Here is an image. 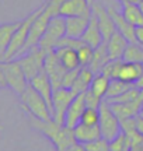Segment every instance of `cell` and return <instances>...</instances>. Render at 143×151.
Masks as SVG:
<instances>
[{
	"label": "cell",
	"instance_id": "ffe728a7",
	"mask_svg": "<svg viewBox=\"0 0 143 151\" xmlns=\"http://www.w3.org/2000/svg\"><path fill=\"white\" fill-rule=\"evenodd\" d=\"M73 133H74V139H76L77 143H82V144H87L90 141H94L97 139H101V130H100V126H88V124L84 123H79L73 129Z\"/></svg>",
	"mask_w": 143,
	"mask_h": 151
},
{
	"label": "cell",
	"instance_id": "bcb514c9",
	"mask_svg": "<svg viewBox=\"0 0 143 151\" xmlns=\"http://www.w3.org/2000/svg\"><path fill=\"white\" fill-rule=\"evenodd\" d=\"M88 1H90V4H91V3H93V0H88Z\"/></svg>",
	"mask_w": 143,
	"mask_h": 151
},
{
	"label": "cell",
	"instance_id": "4316f807",
	"mask_svg": "<svg viewBox=\"0 0 143 151\" xmlns=\"http://www.w3.org/2000/svg\"><path fill=\"white\" fill-rule=\"evenodd\" d=\"M110 78L104 76L103 73H98V74L94 76L93 81H91V86H90V91L94 92L97 97L103 98L104 99L105 95H107V91H108V87H110Z\"/></svg>",
	"mask_w": 143,
	"mask_h": 151
},
{
	"label": "cell",
	"instance_id": "7402d4cb",
	"mask_svg": "<svg viewBox=\"0 0 143 151\" xmlns=\"http://www.w3.org/2000/svg\"><path fill=\"white\" fill-rule=\"evenodd\" d=\"M110 55H108V49H107V42H103L100 46L94 48L93 52V59L88 63V69L93 71L94 74H98L103 71L104 66L110 62Z\"/></svg>",
	"mask_w": 143,
	"mask_h": 151
},
{
	"label": "cell",
	"instance_id": "b9f144b4",
	"mask_svg": "<svg viewBox=\"0 0 143 151\" xmlns=\"http://www.w3.org/2000/svg\"><path fill=\"white\" fill-rule=\"evenodd\" d=\"M135 87H138L139 90H143V74H142V77H140V78L135 83Z\"/></svg>",
	"mask_w": 143,
	"mask_h": 151
},
{
	"label": "cell",
	"instance_id": "836d02e7",
	"mask_svg": "<svg viewBox=\"0 0 143 151\" xmlns=\"http://www.w3.org/2000/svg\"><path fill=\"white\" fill-rule=\"evenodd\" d=\"M87 151H111L110 150V140H107L104 137L97 139L94 141H90L87 144H84Z\"/></svg>",
	"mask_w": 143,
	"mask_h": 151
},
{
	"label": "cell",
	"instance_id": "d4e9b609",
	"mask_svg": "<svg viewBox=\"0 0 143 151\" xmlns=\"http://www.w3.org/2000/svg\"><path fill=\"white\" fill-rule=\"evenodd\" d=\"M94 73L87 66L84 67H80L79 70V74H77L76 80H74V84L72 86V90L76 92V94H82V92H86L91 86V81L94 78Z\"/></svg>",
	"mask_w": 143,
	"mask_h": 151
},
{
	"label": "cell",
	"instance_id": "5b68a950",
	"mask_svg": "<svg viewBox=\"0 0 143 151\" xmlns=\"http://www.w3.org/2000/svg\"><path fill=\"white\" fill-rule=\"evenodd\" d=\"M101 136L107 140H112L121 133V120L112 111L111 105L105 99L100 105V122H98Z\"/></svg>",
	"mask_w": 143,
	"mask_h": 151
},
{
	"label": "cell",
	"instance_id": "60d3db41",
	"mask_svg": "<svg viewBox=\"0 0 143 151\" xmlns=\"http://www.w3.org/2000/svg\"><path fill=\"white\" fill-rule=\"evenodd\" d=\"M0 84L3 87H6V78H4V73L1 70V67H0Z\"/></svg>",
	"mask_w": 143,
	"mask_h": 151
},
{
	"label": "cell",
	"instance_id": "e575fe53",
	"mask_svg": "<svg viewBox=\"0 0 143 151\" xmlns=\"http://www.w3.org/2000/svg\"><path fill=\"white\" fill-rule=\"evenodd\" d=\"M84 98H86V105H87L88 108H100V105L103 102V98L97 97L90 90H87V91L84 92Z\"/></svg>",
	"mask_w": 143,
	"mask_h": 151
},
{
	"label": "cell",
	"instance_id": "f1b7e54d",
	"mask_svg": "<svg viewBox=\"0 0 143 151\" xmlns=\"http://www.w3.org/2000/svg\"><path fill=\"white\" fill-rule=\"evenodd\" d=\"M125 62H139L143 63V45L140 43H129L122 56Z\"/></svg>",
	"mask_w": 143,
	"mask_h": 151
},
{
	"label": "cell",
	"instance_id": "603a6c76",
	"mask_svg": "<svg viewBox=\"0 0 143 151\" xmlns=\"http://www.w3.org/2000/svg\"><path fill=\"white\" fill-rule=\"evenodd\" d=\"M55 52L66 70H74V69L82 67L76 49L67 48V46H61V48H56Z\"/></svg>",
	"mask_w": 143,
	"mask_h": 151
},
{
	"label": "cell",
	"instance_id": "8fae6325",
	"mask_svg": "<svg viewBox=\"0 0 143 151\" xmlns=\"http://www.w3.org/2000/svg\"><path fill=\"white\" fill-rule=\"evenodd\" d=\"M91 11L98 18L100 29H101V34H103V38H104V42H107L116 32L115 22L112 20V17L110 16L107 7L103 3H100V0H93V3H91Z\"/></svg>",
	"mask_w": 143,
	"mask_h": 151
},
{
	"label": "cell",
	"instance_id": "d6986e66",
	"mask_svg": "<svg viewBox=\"0 0 143 151\" xmlns=\"http://www.w3.org/2000/svg\"><path fill=\"white\" fill-rule=\"evenodd\" d=\"M142 74H143V63H139V62H125L124 60L118 78L135 86V83L142 77Z\"/></svg>",
	"mask_w": 143,
	"mask_h": 151
},
{
	"label": "cell",
	"instance_id": "8d00e7d4",
	"mask_svg": "<svg viewBox=\"0 0 143 151\" xmlns=\"http://www.w3.org/2000/svg\"><path fill=\"white\" fill-rule=\"evenodd\" d=\"M79 70H80V67H79V69H74V70H67L65 77H63V81H62V87L72 88V86L74 84V80H76L77 74H79Z\"/></svg>",
	"mask_w": 143,
	"mask_h": 151
},
{
	"label": "cell",
	"instance_id": "83f0119b",
	"mask_svg": "<svg viewBox=\"0 0 143 151\" xmlns=\"http://www.w3.org/2000/svg\"><path fill=\"white\" fill-rule=\"evenodd\" d=\"M133 84L125 83V81L119 80V78H114L110 81V87H108V91L105 95V99H110V98H115L122 95L124 92H126L129 88H132Z\"/></svg>",
	"mask_w": 143,
	"mask_h": 151
},
{
	"label": "cell",
	"instance_id": "7bdbcfd3",
	"mask_svg": "<svg viewBox=\"0 0 143 151\" xmlns=\"http://www.w3.org/2000/svg\"><path fill=\"white\" fill-rule=\"evenodd\" d=\"M119 1H121V4L122 3H136V4H139L142 0H119Z\"/></svg>",
	"mask_w": 143,
	"mask_h": 151
},
{
	"label": "cell",
	"instance_id": "e0dca14e",
	"mask_svg": "<svg viewBox=\"0 0 143 151\" xmlns=\"http://www.w3.org/2000/svg\"><path fill=\"white\" fill-rule=\"evenodd\" d=\"M82 41L84 43L90 45L91 48H97V46H100L101 43L104 42V38H103V34H101V29H100L98 25V18H97V16L94 13H91L90 22L87 25V29L83 34Z\"/></svg>",
	"mask_w": 143,
	"mask_h": 151
},
{
	"label": "cell",
	"instance_id": "f546056e",
	"mask_svg": "<svg viewBox=\"0 0 143 151\" xmlns=\"http://www.w3.org/2000/svg\"><path fill=\"white\" fill-rule=\"evenodd\" d=\"M110 150L111 151H131L132 150V143L129 140V137L121 130V133L110 141Z\"/></svg>",
	"mask_w": 143,
	"mask_h": 151
},
{
	"label": "cell",
	"instance_id": "52a82bcc",
	"mask_svg": "<svg viewBox=\"0 0 143 151\" xmlns=\"http://www.w3.org/2000/svg\"><path fill=\"white\" fill-rule=\"evenodd\" d=\"M45 56H46V52L44 49H41L39 46H35L31 50H28L27 53L22 55L20 59H17V62L20 63L24 74L27 77L28 83L44 70Z\"/></svg>",
	"mask_w": 143,
	"mask_h": 151
},
{
	"label": "cell",
	"instance_id": "f35d334b",
	"mask_svg": "<svg viewBox=\"0 0 143 151\" xmlns=\"http://www.w3.org/2000/svg\"><path fill=\"white\" fill-rule=\"evenodd\" d=\"M65 151H87L86 150V147H84V144H82V143H74V144H72L70 147H67Z\"/></svg>",
	"mask_w": 143,
	"mask_h": 151
},
{
	"label": "cell",
	"instance_id": "5bb4252c",
	"mask_svg": "<svg viewBox=\"0 0 143 151\" xmlns=\"http://www.w3.org/2000/svg\"><path fill=\"white\" fill-rule=\"evenodd\" d=\"M30 84L44 97V99L46 101V104H48V106H49V109H51V112H52V116H53V105H52L53 86H52V83H51V80H49V76L46 74V71H45V67L39 74H37L32 80L30 81Z\"/></svg>",
	"mask_w": 143,
	"mask_h": 151
},
{
	"label": "cell",
	"instance_id": "484cf974",
	"mask_svg": "<svg viewBox=\"0 0 143 151\" xmlns=\"http://www.w3.org/2000/svg\"><path fill=\"white\" fill-rule=\"evenodd\" d=\"M122 14L132 25H143V13L136 3H122Z\"/></svg>",
	"mask_w": 143,
	"mask_h": 151
},
{
	"label": "cell",
	"instance_id": "6da1fadb",
	"mask_svg": "<svg viewBox=\"0 0 143 151\" xmlns=\"http://www.w3.org/2000/svg\"><path fill=\"white\" fill-rule=\"evenodd\" d=\"M30 119H31V126L35 127L39 133H42L53 144L56 151H65L67 147L76 143L73 129L67 127L65 124H59L58 122H55V119L41 120L34 116H30Z\"/></svg>",
	"mask_w": 143,
	"mask_h": 151
},
{
	"label": "cell",
	"instance_id": "d590c367",
	"mask_svg": "<svg viewBox=\"0 0 143 151\" xmlns=\"http://www.w3.org/2000/svg\"><path fill=\"white\" fill-rule=\"evenodd\" d=\"M63 1H66V0H46L45 1V10L49 11L53 17L59 16V9H61Z\"/></svg>",
	"mask_w": 143,
	"mask_h": 151
},
{
	"label": "cell",
	"instance_id": "277c9868",
	"mask_svg": "<svg viewBox=\"0 0 143 151\" xmlns=\"http://www.w3.org/2000/svg\"><path fill=\"white\" fill-rule=\"evenodd\" d=\"M0 67L4 73L6 87H10L16 94H21L28 87V80L17 60H0Z\"/></svg>",
	"mask_w": 143,
	"mask_h": 151
},
{
	"label": "cell",
	"instance_id": "9c48e42d",
	"mask_svg": "<svg viewBox=\"0 0 143 151\" xmlns=\"http://www.w3.org/2000/svg\"><path fill=\"white\" fill-rule=\"evenodd\" d=\"M77 94L72 88H65V87H59L53 90V97H52V105H53V119L55 122L59 124H63L65 120V113L70 102L74 99Z\"/></svg>",
	"mask_w": 143,
	"mask_h": 151
},
{
	"label": "cell",
	"instance_id": "3957f363",
	"mask_svg": "<svg viewBox=\"0 0 143 151\" xmlns=\"http://www.w3.org/2000/svg\"><path fill=\"white\" fill-rule=\"evenodd\" d=\"M44 9H45V3L41 6V7H38L37 10H34L32 13H30L25 18H22L21 20L18 28L16 29V32L13 34V38H11L10 43H9V48H7V50H6L3 60H11V59H14L17 55L21 53L22 48H24V45H25V42H27L28 34H30V28H31V25H32L34 20L44 11Z\"/></svg>",
	"mask_w": 143,
	"mask_h": 151
},
{
	"label": "cell",
	"instance_id": "c3c4849f",
	"mask_svg": "<svg viewBox=\"0 0 143 151\" xmlns=\"http://www.w3.org/2000/svg\"><path fill=\"white\" fill-rule=\"evenodd\" d=\"M0 129H1V126H0Z\"/></svg>",
	"mask_w": 143,
	"mask_h": 151
},
{
	"label": "cell",
	"instance_id": "4fadbf2b",
	"mask_svg": "<svg viewBox=\"0 0 143 151\" xmlns=\"http://www.w3.org/2000/svg\"><path fill=\"white\" fill-rule=\"evenodd\" d=\"M107 10H108L110 16L112 17V20L115 22L116 31L121 32L124 37L126 38L128 41H129V43H138L136 35H135V25H132V24L124 17L122 11H119L116 7H114V6H107Z\"/></svg>",
	"mask_w": 143,
	"mask_h": 151
},
{
	"label": "cell",
	"instance_id": "44dd1931",
	"mask_svg": "<svg viewBox=\"0 0 143 151\" xmlns=\"http://www.w3.org/2000/svg\"><path fill=\"white\" fill-rule=\"evenodd\" d=\"M128 45H129V41L121 32L116 31L107 41V49H108L110 59H122V56L125 53V49H126Z\"/></svg>",
	"mask_w": 143,
	"mask_h": 151
},
{
	"label": "cell",
	"instance_id": "74e56055",
	"mask_svg": "<svg viewBox=\"0 0 143 151\" xmlns=\"http://www.w3.org/2000/svg\"><path fill=\"white\" fill-rule=\"evenodd\" d=\"M135 35H136V41H138V43L143 45V25L135 27Z\"/></svg>",
	"mask_w": 143,
	"mask_h": 151
},
{
	"label": "cell",
	"instance_id": "f6af8a7d",
	"mask_svg": "<svg viewBox=\"0 0 143 151\" xmlns=\"http://www.w3.org/2000/svg\"><path fill=\"white\" fill-rule=\"evenodd\" d=\"M139 115H140V116H143V104H142V108H140V112H139Z\"/></svg>",
	"mask_w": 143,
	"mask_h": 151
},
{
	"label": "cell",
	"instance_id": "7c38bea8",
	"mask_svg": "<svg viewBox=\"0 0 143 151\" xmlns=\"http://www.w3.org/2000/svg\"><path fill=\"white\" fill-rule=\"evenodd\" d=\"M87 105H86V98H84V92L82 94H77L74 99L70 102L69 108H67L66 113H65V120H63V124L70 127V129H74L77 124L80 123L83 116V112L86 111Z\"/></svg>",
	"mask_w": 143,
	"mask_h": 151
},
{
	"label": "cell",
	"instance_id": "30bf717a",
	"mask_svg": "<svg viewBox=\"0 0 143 151\" xmlns=\"http://www.w3.org/2000/svg\"><path fill=\"white\" fill-rule=\"evenodd\" d=\"M44 67H45L46 74L49 76V80L52 83V86H53V90L62 87V81H63V77H65L67 70L61 63V60L58 58L55 49L51 50V52H46Z\"/></svg>",
	"mask_w": 143,
	"mask_h": 151
},
{
	"label": "cell",
	"instance_id": "2e32d148",
	"mask_svg": "<svg viewBox=\"0 0 143 151\" xmlns=\"http://www.w3.org/2000/svg\"><path fill=\"white\" fill-rule=\"evenodd\" d=\"M90 17H91V14L77 16V17H66L65 18L66 37L82 39L83 34L87 29V25H88V22H90Z\"/></svg>",
	"mask_w": 143,
	"mask_h": 151
},
{
	"label": "cell",
	"instance_id": "ee69618b",
	"mask_svg": "<svg viewBox=\"0 0 143 151\" xmlns=\"http://www.w3.org/2000/svg\"><path fill=\"white\" fill-rule=\"evenodd\" d=\"M139 7H140V10H142V13H143V0L139 3Z\"/></svg>",
	"mask_w": 143,
	"mask_h": 151
},
{
	"label": "cell",
	"instance_id": "ba28073f",
	"mask_svg": "<svg viewBox=\"0 0 143 151\" xmlns=\"http://www.w3.org/2000/svg\"><path fill=\"white\" fill-rule=\"evenodd\" d=\"M52 17L53 16L51 14L49 11H46L44 9V11L34 20L32 25H31V28H30V34H28L27 42H25V45H24L21 53H27L28 50H31L32 48L38 46L39 41H41V38L44 37V34H45V31H46V28H48V24H49Z\"/></svg>",
	"mask_w": 143,
	"mask_h": 151
},
{
	"label": "cell",
	"instance_id": "ab89813d",
	"mask_svg": "<svg viewBox=\"0 0 143 151\" xmlns=\"http://www.w3.org/2000/svg\"><path fill=\"white\" fill-rule=\"evenodd\" d=\"M136 129L143 136V116H140V115L136 116Z\"/></svg>",
	"mask_w": 143,
	"mask_h": 151
},
{
	"label": "cell",
	"instance_id": "1f68e13d",
	"mask_svg": "<svg viewBox=\"0 0 143 151\" xmlns=\"http://www.w3.org/2000/svg\"><path fill=\"white\" fill-rule=\"evenodd\" d=\"M100 122V108H86L83 112L80 123L88 124V126H97Z\"/></svg>",
	"mask_w": 143,
	"mask_h": 151
},
{
	"label": "cell",
	"instance_id": "8992f818",
	"mask_svg": "<svg viewBox=\"0 0 143 151\" xmlns=\"http://www.w3.org/2000/svg\"><path fill=\"white\" fill-rule=\"evenodd\" d=\"M66 35V24H65V17L55 16L51 18L48 28L45 31L44 37L41 38L38 46L44 49L45 52H51L56 48L58 42Z\"/></svg>",
	"mask_w": 143,
	"mask_h": 151
},
{
	"label": "cell",
	"instance_id": "7a4b0ae2",
	"mask_svg": "<svg viewBox=\"0 0 143 151\" xmlns=\"http://www.w3.org/2000/svg\"><path fill=\"white\" fill-rule=\"evenodd\" d=\"M20 102H21V108L30 115L41 120H52V112H51L49 106L44 97L39 94L31 84L20 94Z\"/></svg>",
	"mask_w": 143,
	"mask_h": 151
},
{
	"label": "cell",
	"instance_id": "4dcf8cb0",
	"mask_svg": "<svg viewBox=\"0 0 143 151\" xmlns=\"http://www.w3.org/2000/svg\"><path fill=\"white\" fill-rule=\"evenodd\" d=\"M122 63H124V59H111L107 65L104 66L103 69V74L107 76L110 80H114V78H118L119 76V70L122 67Z\"/></svg>",
	"mask_w": 143,
	"mask_h": 151
},
{
	"label": "cell",
	"instance_id": "9a60e30c",
	"mask_svg": "<svg viewBox=\"0 0 143 151\" xmlns=\"http://www.w3.org/2000/svg\"><path fill=\"white\" fill-rule=\"evenodd\" d=\"M91 4L88 0H66L59 9V16L62 17H77L91 14Z\"/></svg>",
	"mask_w": 143,
	"mask_h": 151
},
{
	"label": "cell",
	"instance_id": "ac0fdd59",
	"mask_svg": "<svg viewBox=\"0 0 143 151\" xmlns=\"http://www.w3.org/2000/svg\"><path fill=\"white\" fill-rule=\"evenodd\" d=\"M143 104V98H138L135 101H129V102H118V104H110L112 111L115 112V115L121 119L126 118H135L138 116L140 112Z\"/></svg>",
	"mask_w": 143,
	"mask_h": 151
},
{
	"label": "cell",
	"instance_id": "7dc6e473",
	"mask_svg": "<svg viewBox=\"0 0 143 151\" xmlns=\"http://www.w3.org/2000/svg\"><path fill=\"white\" fill-rule=\"evenodd\" d=\"M0 88H3V86H1V84H0Z\"/></svg>",
	"mask_w": 143,
	"mask_h": 151
},
{
	"label": "cell",
	"instance_id": "cb8c5ba5",
	"mask_svg": "<svg viewBox=\"0 0 143 151\" xmlns=\"http://www.w3.org/2000/svg\"><path fill=\"white\" fill-rule=\"evenodd\" d=\"M20 22H21V20L14 22H6V24L0 25V60H3V58H4L6 50L9 48V43L13 38V34L16 32Z\"/></svg>",
	"mask_w": 143,
	"mask_h": 151
},
{
	"label": "cell",
	"instance_id": "d6a6232c",
	"mask_svg": "<svg viewBox=\"0 0 143 151\" xmlns=\"http://www.w3.org/2000/svg\"><path fill=\"white\" fill-rule=\"evenodd\" d=\"M93 52H94V48H91V46L87 45V43L82 45L80 48L77 49V55H79V60H80L82 67L88 66V63H90L91 59H93Z\"/></svg>",
	"mask_w": 143,
	"mask_h": 151
}]
</instances>
